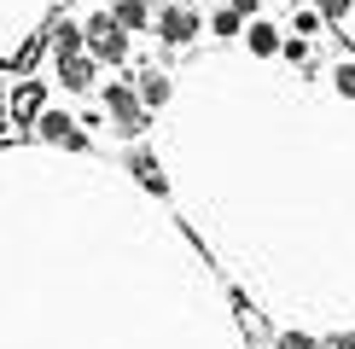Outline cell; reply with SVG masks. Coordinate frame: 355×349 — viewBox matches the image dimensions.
Returning a JSON list of instances; mask_svg holds the SVG:
<instances>
[{"label": "cell", "mask_w": 355, "mask_h": 349, "mask_svg": "<svg viewBox=\"0 0 355 349\" xmlns=\"http://www.w3.org/2000/svg\"><path fill=\"white\" fill-rule=\"evenodd\" d=\"M87 53L99 58V64H123L128 58V35H135V29H123V18H116V12H87Z\"/></svg>", "instance_id": "cell-1"}, {"label": "cell", "mask_w": 355, "mask_h": 349, "mask_svg": "<svg viewBox=\"0 0 355 349\" xmlns=\"http://www.w3.org/2000/svg\"><path fill=\"white\" fill-rule=\"evenodd\" d=\"M146 111H152V105L140 99L135 82H105V116L123 128V134H140V128H146Z\"/></svg>", "instance_id": "cell-2"}, {"label": "cell", "mask_w": 355, "mask_h": 349, "mask_svg": "<svg viewBox=\"0 0 355 349\" xmlns=\"http://www.w3.org/2000/svg\"><path fill=\"white\" fill-rule=\"evenodd\" d=\"M152 29H157V35H164V41H169V47H187V41L198 35V29H204V18H198V12H192V6H157Z\"/></svg>", "instance_id": "cell-3"}, {"label": "cell", "mask_w": 355, "mask_h": 349, "mask_svg": "<svg viewBox=\"0 0 355 349\" xmlns=\"http://www.w3.org/2000/svg\"><path fill=\"white\" fill-rule=\"evenodd\" d=\"M35 134L53 140V145H64V152H87V134L76 128V116H70V111H41L35 116Z\"/></svg>", "instance_id": "cell-4"}, {"label": "cell", "mask_w": 355, "mask_h": 349, "mask_svg": "<svg viewBox=\"0 0 355 349\" xmlns=\"http://www.w3.org/2000/svg\"><path fill=\"white\" fill-rule=\"evenodd\" d=\"M94 76H99V58L87 53V47H76V53H58V82H64L70 93H87V87H94Z\"/></svg>", "instance_id": "cell-5"}, {"label": "cell", "mask_w": 355, "mask_h": 349, "mask_svg": "<svg viewBox=\"0 0 355 349\" xmlns=\"http://www.w3.org/2000/svg\"><path fill=\"white\" fill-rule=\"evenodd\" d=\"M128 174L146 186V193H169V181H164V163L152 157V145H135L128 152Z\"/></svg>", "instance_id": "cell-6"}, {"label": "cell", "mask_w": 355, "mask_h": 349, "mask_svg": "<svg viewBox=\"0 0 355 349\" xmlns=\"http://www.w3.org/2000/svg\"><path fill=\"white\" fill-rule=\"evenodd\" d=\"M245 47L257 53V58H274L279 47H286V35H279L268 18H250V24H245Z\"/></svg>", "instance_id": "cell-7"}, {"label": "cell", "mask_w": 355, "mask_h": 349, "mask_svg": "<svg viewBox=\"0 0 355 349\" xmlns=\"http://www.w3.org/2000/svg\"><path fill=\"white\" fill-rule=\"evenodd\" d=\"M41 111H47V87H41V82H24L18 93H12V116H18V123H35Z\"/></svg>", "instance_id": "cell-8"}, {"label": "cell", "mask_w": 355, "mask_h": 349, "mask_svg": "<svg viewBox=\"0 0 355 349\" xmlns=\"http://www.w3.org/2000/svg\"><path fill=\"white\" fill-rule=\"evenodd\" d=\"M135 87H140V99H146L152 111H157V105H169V93H175V82L164 76V70H140V82H135Z\"/></svg>", "instance_id": "cell-9"}, {"label": "cell", "mask_w": 355, "mask_h": 349, "mask_svg": "<svg viewBox=\"0 0 355 349\" xmlns=\"http://www.w3.org/2000/svg\"><path fill=\"white\" fill-rule=\"evenodd\" d=\"M111 12L123 18V29H152V0H111Z\"/></svg>", "instance_id": "cell-10"}, {"label": "cell", "mask_w": 355, "mask_h": 349, "mask_svg": "<svg viewBox=\"0 0 355 349\" xmlns=\"http://www.w3.org/2000/svg\"><path fill=\"white\" fill-rule=\"evenodd\" d=\"M245 24H250V18H245V12H233V6H221V12H216V18H210V29H216V35H221V41H233V35H239V29H245Z\"/></svg>", "instance_id": "cell-11"}, {"label": "cell", "mask_w": 355, "mask_h": 349, "mask_svg": "<svg viewBox=\"0 0 355 349\" xmlns=\"http://www.w3.org/2000/svg\"><path fill=\"white\" fill-rule=\"evenodd\" d=\"M320 29H327V18H320V6H303L297 18H291V35H309V41H315Z\"/></svg>", "instance_id": "cell-12"}, {"label": "cell", "mask_w": 355, "mask_h": 349, "mask_svg": "<svg viewBox=\"0 0 355 349\" xmlns=\"http://www.w3.org/2000/svg\"><path fill=\"white\" fill-rule=\"evenodd\" d=\"M332 87L344 99H355V58H338V64H332Z\"/></svg>", "instance_id": "cell-13"}, {"label": "cell", "mask_w": 355, "mask_h": 349, "mask_svg": "<svg viewBox=\"0 0 355 349\" xmlns=\"http://www.w3.org/2000/svg\"><path fill=\"white\" fill-rule=\"evenodd\" d=\"M315 6H320V18H327V24H344L355 0H315Z\"/></svg>", "instance_id": "cell-14"}, {"label": "cell", "mask_w": 355, "mask_h": 349, "mask_svg": "<svg viewBox=\"0 0 355 349\" xmlns=\"http://www.w3.org/2000/svg\"><path fill=\"white\" fill-rule=\"evenodd\" d=\"M279 53H286L291 64H303V58H309V35H291V41H286V47H279Z\"/></svg>", "instance_id": "cell-15"}, {"label": "cell", "mask_w": 355, "mask_h": 349, "mask_svg": "<svg viewBox=\"0 0 355 349\" xmlns=\"http://www.w3.org/2000/svg\"><path fill=\"white\" fill-rule=\"evenodd\" d=\"M274 349H315V338H303V332H279Z\"/></svg>", "instance_id": "cell-16"}, {"label": "cell", "mask_w": 355, "mask_h": 349, "mask_svg": "<svg viewBox=\"0 0 355 349\" xmlns=\"http://www.w3.org/2000/svg\"><path fill=\"white\" fill-rule=\"evenodd\" d=\"M227 6H233V12H245V18H257V12H262V0H227Z\"/></svg>", "instance_id": "cell-17"}, {"label": "cell", "mask_w": 355, "mask_h": 349, "mask_svg": "<svg viewBox=\"0 0 355 349\" xmlns=\"http://www.w3.org/2000/svg\"><path fill=\"white\" fill-rule=\"evenodd\" d=\"M327 349H355V332H338V338H327Z\"/></svg>", "instance_id": "cell-18"}, {"label": "cell", "mask_w": 355, "mask_h": 349, "mask_svg": "<svg viewBox=\"0 0 355 349\" xmlns=\"http://www.w3.org/2000/svg\"><path fill=\"white\" fill-rule=\"evenodd\" d=\"M12 123H18V116H12V99H0V134H6Z\"/></svg>", "instance_id": "cell-19"}]
</instances>
